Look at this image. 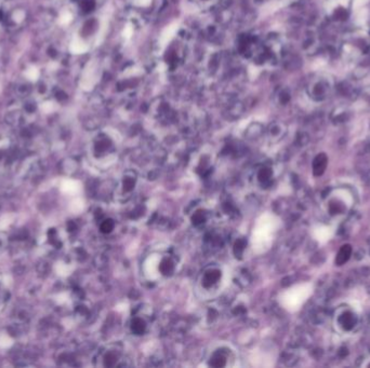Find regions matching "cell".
<instances>
[{"label":"cell","instance_id":"8","mask_svg":"<svg viewBox=\"0 0 370 368\" xmlns=\"http://www.w3.org/2000/svg\"><path fill=\"white\" fill-rule=\"evenodd\" d=\"M351 254H352V248H351L350 245H343V246L340 248L339 253L337 254L336 264L338 266H342L343 264H345V262L350 259Z\"/></svg>","mask_w":370,"mask_h":368},{"label":"cell","instance_id":"1","mask_svg":"<svg viewBox=\"0 0 370 368\" xmlns=\"http://www.w3.org/2000/svg\"><path fill=\"white\" fill-rule=\"evenodd\" d=\"M177 254L168 246L154 248L143 262V273L148 280L159 281L169 279L178 270Z\"/></svg>","mask_w":370,"mask_h":368},{"label":"cell","instance_id":"2","mask_svg":"<svg viewBox=\"0 0 370 368\" xmlns=\"http://www.w3.org/2000/svg\"><path fill=\"white\" fill-rule=\"evenodd\" d=\"M355 197L348 187H338L330 190L324 198L322 208L326 218L333 223L344 219L353 208Z\"/></svg>","mask_w":370,"mask_h":368},{"label":"cell","instance_id":"3","mask_svg":"<svg viewBox=\"0 0 370 368\" xmlns=\"http://www.w3.org/2000/svg\"><path fill=\"white\" fill-rule=\"evenodd\" d=\"M362 317L354 307L341 305L333 312L332 327L338 335L351 337L361 328Z\"/></svg>","mask_w":370,"mask_h":368},{"label":"cell","instance_id":"9","mask_svg":"<svg viewBox=\"0 0 370 368\" xmlns=\"http://www.w3.org/2000/svg\"><path fill=\"white\" fill-rule=\"evenodd\" d=\"M327 166V157L325 155H320L316 157V159L314 160V174L316 176H320L326 170Z\"/></svg>","mask_w":370,"mask_h":368},{"label":"cell","instance_id":"6","mask_svg":"<svg viewBox=\"0 0 370 368\" xmlns=\"http://www.w3.org/2000/svg\"><path fill=\"white\" fill-rule=\"evenodd\" d=\"M236 360L235 350L227 344H220V346L212 349L207 361L210 366L213 367H225L233 366Z\"/></svg>","mask_w":370,"mask_h":368},{"label":"cell","instance_id":"4","mask_svg":"<svg viewBox=\"0 0 370 368\" xmlns=\"http://www.w3.org/2000/svg\"><path fill=\"white\" fill-rule=\"evenodd\" d=\"M92 156L97 164L106 167L117 160L118 141L113 134H100L92 145Z\"/></svg>","mask_w":370,"mask_h":368},{"label":"cell","instance_id":"7","mask_svg":"<svg viewBox=\"0 0 370 368\" xmlns=\"http://www.w3.org/2000/svg\"><path fill=\"white\" fill-rule=\"evenodd\" d=\"M329 90H330V85L327 81L323 80V78H320L316 82L312 85V93H313V97H316L317 99H323L325 98L327 94H329Z\"/></svg>","mask_w":370,"mask_h":368},{"label":"cell","instance_id":"5","mask_svg":"<svg viewBox=\"0 0 370 368\" xmlns=\"http://www.w3.org/2000/svg\"><path fill=\"white\" fill-rule=\"evenodd\" d=\"M225 281L224 269L219 265H211L201 272L197 282V291L204 298L217 296Z\"/></svg>","mask_w":370,"mask_h":368},{"label":"cell","instance_id":"10","mask_svg":"<svg viewBox=\"0 0 370 368\" xmlns=\"http://www.w3.org/2000/svg\"><path fill=\"white\" fill-rule=\"evenodd\" d=\"M217 1L218 0H196V2L201 5V7H209V5H212Z\"/></svg>","mask_w":370,"mask_h":368}]
</instances>
